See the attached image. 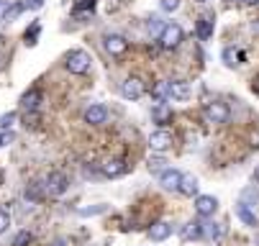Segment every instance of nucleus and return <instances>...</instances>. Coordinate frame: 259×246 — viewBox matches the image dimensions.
I'll return each instance as SVG.
<instances>
[{
    "mask_svg": "<svg viewBox=\"0 0 259 246\" xmlns=\"http://www.w3.org/2000/svg\"><path fill=\"white\" fill-rule=\"evenodd\" d=\"M90 67H93V57H90L85 49H72V52H67V57H64V69H67L69 75H88Z\"/></svg>",
    "mask_w": 259,
    "mask_h": 246,
    "instance_id": "nucleus-1",
    "label": "nucleus"
},
{
    "mask_svg": "<svg viewBox=\"0 0 259 246\" xmlns=\"http://www.w3.org/2000/svg\"><path fill=\"white\" fill-rule=\"evenodd\" d=\"M203 118H205L208 123L224 126V123H229V118H231V111H229V105H226V103L213 100V103H208L205 108H203Z\"/></svg>",
    "mask_w": 259,
    "mask_h": 246,
    "instance_id": "nucleus-2",
    "label": "nucleus"
},
{
    "mask_svg": "<svg viewBox=\"0 0 259 246\" xmlns=\"http://www.w3.org/2000/svg\"><path fill=\"white\" fill-rule=\"evenodd\" d=\"M185 39V33H182V26L180 23H167L164 31L159 33V44L162 49H177Z\"/></svg>",
    "mask_w": 259,
    "mask_h": 246,
    "instance_id": "nucleus-3",
    "label": "nucleus"
},
{
    "mask_svg": "<svg viewBox=\"0 0 259 246\" xmlns=\"http://www.w3.org/2000/svg\"><path fill=\"white\" fill-rule=\"evenodd\" d=\"M67 187H69V180H67V174H64V172H49V174H47L44 190H47L49 195L59 198V195L67 192Z\"/></svg>",
    "mask_w": 259,
    "mask_h": 246,
    "instance_id": "nucleus-4",
    "label": "nucleus"
},
{
    "mask_svg": "<svg viewBox=\"0 0 259 246\" xmlns=\"http://www.w3.org/2000/svg\"><path fill=\"white\" fill-rule=\"evenodd\" d=\"M175 144V136H172V131H167V128H157V131H152L149 133V149L152 152H167L169 146Z\"/></svg>",
    "mask_w": 259,
    "mask_h": 246,
    "instance_id": "nucleus-5",
    "label": "nucleus"
},
{
    "mask_svg": "<svg viewBox=\"0 0 259 246\" xmlns=\"http://www.w3.org/2000/svg\"><path fill=\"white\" fill-rule=\"evenodd\" d=\"M121 95H123L126 100H141V97L146 95L144 80H141V77H126V80L121 82Z\"/></svg>",
    "mask_w": 259,
    "mask_h": 246,
    "instance_id": "nucleus-6",
    "label": "nucleus"
},
{
    "mask_svg": "<svg viewBox=\"0 0 259 246\" xmlns=\"http://www.w3.org/2000/svg\"><path fill=\"white\" fill-rule=\"evenodd\" d=\"M103 46L110 57H123L128 52V41L121 36V33H108V36L103 39Z\"/></svg>",
    "mask_w": 259,
    "mask_h": 246,
    "instance_id": "nucleus-7",
    "label": "nucleus"
},
{
    "mask_svg": "<svg viewBox=\"0 0 259 246\" xmlns=\"http://www.w3.org/2000/svg\"><path fill=\"white\" fill-rule=\"evenodd\" d=\"M82 118H85V123H90V126H103V123L108 121V108H105L103 103H93V105H88V108H85Z\"/></svg>",
    "mask_w": 259,
    "mask_h": 246,
    "instance_id": "nucleus-8",
    "label": "nucleus"
},
{
    "mask_svg": "<svg viewBox=\"0 0 259 246\" xmlns=\"http://www.w3.org/2000/svg\"><path fill=\"white\" fill-rule=\"evenodd\" d=\"M215 210H218V198H213V195H198L195 198V213L200 218H210Z\"/></svg>",
    "mask_w": 259,
    "mask_h": 246,
    "instance_id": "nucleus-9",
    "label": "nucleus"
},
{
    "mask_svg": "<svg viewBox=\"0 0 259 246\" xmlns=\"http://www.w3.org/2000/svg\"><path fill=\"white\" fill-rule=\"evenodd\" d=\"M128 172V164L123 159H108L100 164V174L103 177H121V174Z\"/></svg>",
    "mask_w": 259,
    "mask_h": 246,
    "instance_id": "nucleus-10",
    "label": "nucleus"
},
{
    "mask_svg": "<svg viewBox=\"0 0 259 246\" xmlns=\"http://www.w3.org/2000/svg\"><path fill=\"white\" fill-rule=\"evenodd\" d=\"M180 182H182V172L180 169H164L162 174H159V185L164 187V190H172V192H180Z\"/></svg>",
    "mask_w": 259,
    "mask_h": 246,
    "instance_id": "nucleus-11",
    "label": "nucleus"
},
{
    "mask_svg": "<svg viewBox=\"0 0 259 246\" xmlns=\"http://www.w3.org/2000/svg\"><path fill=\"white\" fill-rule=\"evenodd\" d=\"M152 118L154 123H159V128H164L167 123H172L175 113H172V105L169 103H154V108H152Z\"/></svg>",
    "mask_w": 259,
    "mask_h": 246,
    "instance_id": "nucleus-12",
    "label": "nucleus"
},
{
    "mask_svg": "<svg viewBox=\"0 0 259 246\" xmlns=\"http://www.w3.org/2000/svg\"><path fill=\"white\" fill-rule=\"evenodd\" d=\"M236 218L244 223V226H251V228H256L259 226V218H256V213H254V210L241 200V203H236Z\"/></svg>",
    "mask_w": 259,
    "mask_h": 246,
    "instance_id": "nucleus-13",
    "label": "nucleus"
},
{
    "mask_svg": "<svg viewBox=\"0 0 259 246\" xmlns=\"http://www.w3.org/2000/svg\"><path fill=\"white\" fill-rule=\"evenodd\" d=\"M41 90L39 87H31V90H26L23 95H21V108L23 111H36L39 108V103H41Z\"/></svg>",
    "mask_w": 259,
    "mask_h": 246,
    "instance_id": "nucleus-14",
    "label": "nucleus"
},
{
    "mask_svg": "<svg viewBox=\"0 0 259 246\" xmlns=\"http://www.w3.org/2000/svg\"><path fill=\"white\" fill-rule=\"evenodd\" d=\"M146 236H149L152 241H167V238L172 236V226H169L167 221H157L149 231H146Z\"/></svg>",
    "mask_w": 259,
    "mask_h": 246,
    "instance_id": "nucleus-15",
    "label": "nucleus"
},
{
    "mask_svg": "<svg viewBox=\"0 0 259 246\" xmlns=\"http://www.w3.org/2000/svg\"><path fill=\"white\" fill-rule=\"evenodd\" d=\"M169 97H172V100H188V97H190V82L172 80V82H169Z\"/></svg>",
    "mask_w": 259,
    "mask_h": 246,
    "instance_id": "nucleus-16",
    "label": "nucleus"
},
{
    "mask_svg": "<svg viewBox=\"0 0 259 246\" xmlns=\"http://www.w3.org/2000/svg\"><path fill=\"white\" fill-rule=\"evenodd\" d=\"M198 177H193V174H182V182H180V192L188 195V198H198Z\"/></svg>",
    "mask_w": 259,
    "mask_h": 246,
    "instance_id": "nucleus-17",
    "label": "nucleus"
},
{
    "mask_svg": "<svg viewBox=\"0 0 259 246\" xmlns=\"http://www.w3.org/2000/svg\"><path fill=\"white\" fill-rule=\"evenodd\" d=\"M195 33H198V39L200 41H208L213 36V18H198L195 23Z\"/></svg>",
    "mask_w": 259,
    "mask_h": 246,
    "instance_id": "nucleus-18",
    "label": "nucleus"
},
{
    "mask_svg": "<svg viewBox=\"0 0 259 246\" xmlns=\"http://www.w3.org/2000/svg\"><path fill=\"white\" fill-rule=\"evenodd\" d=\"M44 185H39V182H31V185H26V190H23V198L28 200V203H39L41 198H44Z\"/></svg>",
    "mask_w": 259,
    "mask_h": 246,
    "instance_id": "nucleus-19",
    "label": "nucleus"
},
{
    "mask_svg": "<svg viewBox=\"0 0 259 246\" xmlns=\"http://www.w3.org/2000/svg\"><path fill=\"white\" fill-rule=\"evenodd\" d=\"M182 238L190 241V238H203V221H190L182 231Z\"/></svg>",
    "mask_w": 259,
    "mask_h": 246,
    "instance_id": "nucleus-20",
    "label": "nucleus"
},
{
    "mask_svg": "<svg viewBox=\"0 0 259 246\" xmlns=\"http://www.w3.org/2000/svg\"><path fill=\"white\" fill-rule=\"evenodd\" d=\"M152 97H154L157 103H167V100H169V82H167V80H159V82L152 87Z\"/></svg>",
    "mask_w": 259,
    "mask_h": 246,
    "instance_id": "nucleus-21",
    "label": "nucleus"
},
{
    "mask_svg": "<svg viewBox=\"0 0 259 246\" xmlns=\"http://www.w3.org/2000/svg\"><path fill=\"white\" fill-rule=\"evenodd\" d=\"M39 33H41V23H39V21H33V23H31V28L23 33L26 46H36V44H39Z\"/></svg>",
    "mask_w": 259,
    "mask_h": 246,
    "instance_id": "nucleus-22",
    "label": "nucleus"
},
{
    "mask_svg": "<svg viewBox=\"0 0 259 246\" xmlns=\"http://www.w3.org/2000/svg\"><path fill=\"white\" fill-rule=\"evenodd\" d=\"M221 233H224V228H221L218 223H213V221H203V238L215 241V238H221Z\"/></svg>",
    "mask_w": 259,
    "mask_h": 246,
    "instance_id": "nucleus-23",
    "label": "nucleus"
},
{
    "mask_svg": "<svg viewBox=\"0 0 259 246\" xmlns=\"http://www.w3.org/2000/svg\"><path fill=\"white\" fill-rule=\"evenodd\" d=\"M108 210V205H90V208H77V216H82V218H90V216H103Z\"/></svg>",
    "mask_w": 259,
    "mask_h": 246,
    "instance_id": "nucleus-24",
    "label": "nucleus"
},
{
    "mask_svg": "<svg viewBox=\"0 0 259 246\" xmlns=\"http://www.w3.org/2000/svg\"><path fill=\"white\" fill-rule=\"evenodd\" d=\"M23 11H26V6H23V3H11V6L6 8V13H3V18H6L8 23H11V21H16V18H18V16L23 13Z\"/></svg>",
    "mask_w": 259,
    "mask_h": 246,
    "instance_id": "nucleus-25",
    "label": "nucleus"
},
{
    "mask_svg": "<svg viewBox=\"0 0 259 246\" xmlns=\"http://www.w3.org/2000/svg\"><path fill=\"white\" fill-rule=\"evenodd\" d=\"M95 3H98V0H77V3H75V16H80V13H93V11H95Z\"/></svg>",
    "mask_w": 259,
    "mask_h": 246,
    "instance_id": "nucleus-26",
    "label": "nucleus"
},
{
    "mask_svg": "<svg viewBox=\"0 0 259 246\" xmlns=\"http://www.w3.org/2000/svg\"><path fill=\"white\" fill-rule=\"evenodd\" d=\"M16 121H18V113H16V111L3 113V116H0V131H8V128H11Z\"/></svg>",
    "mask_w": 259,
    "mask_h": 246,
    "instance_id": "nucleus-27",
    "label": "nucleus"
},
{
    "mask_svg": "<svg viewBox=\"0 0 259 246\" xmlns=\"http://www.w3.org/2000/svg\"><path fill=\"white\" fill-rule=\"evenodd\" d=\"M164 169H169V167H167V162H164L162 157H152V159H149V172H154V174H162Z\"/></svg>",
    "mask_w": 259,
    "mask_h": 246,
    "instance_id": "nucleus-28",
    "label": "nucleus"
},
{
    "mask_svg": "<svg viewBox=\"0 0 259 246\" xmlns=\"http://www.w3.org/2000/svg\"><path fill=\"white\" fill-rule=\"evenodd\" d=\"M164 26H167V23H162V18H159V16H152L149 21H146V28H149V33H162V31H164Z\"/></svg>",
    "mask_w": 259,
    "mask_h": 246,
    "instance_id": "nucleus-29",
    "label": "nucleus"
},
{
    "mask_svg": "<svg viewBox=\"0 0 259 246\" xmlns=\"http://www.w3.org/2000/svg\"><path fill=\"white\" fill-rule=\"evenodd\" d=\"M33 241V233L31 231H18L16 238H13V246H28Z\"/></svg>",
    "mask_w": 259,
    "mask_h": 246,
    "instance_id": "nucleus-30",
    "label": "nucleus"
},
{
    "mask_svg": "<svg viewBox=\"0 0 259 246\" xmlns=\"http://www.w3.org/2000/svg\"><path fill=\"white\" fill-rule=\"evenodd\" d=\"M8 226H11V216H8V210L0 208V233H6Z\"/></svg>",
    "mask_w": 259,
    "mask_h": 246,
    "instance_id": "nucleus-31",
    "label": "nucleus"
},
{
    "mask_svg": "<svg viewBox=\"0 0 259 246\" xmlns=\"http://www.w3.org/2000/svg\"><path fill=\"white\" fill-rule=\"evenodd\" d=\"M159 6H162L164 13H172V11L180 8V0H159Z\"/></svg>",
    "mask_w": 259,
    "mask_h": 246,
    "instance_id": "nucleus-32",
    "label": "nucleus"
},
{
    "mask_svg": "<svg viewBox=\"0 0 259 246\" xmlns=\"http://www.w3.org/2000/svg\"><path fill=\"white\" fill-rule=\"evenodd\" d=\"M234 59H236V52H234V49H224V64H226V67H234V64H236Z\"/></svg>",
    "mask_w": 259,
    "mask_h": 246,
    "instance_id": "nucleus-33",
    "label": "nucleus"
},
{
    "mask_svg": "<svg viewBox=\"0 0 259 246\" xmlns=\"http://www.w3.org/2000/svg\"><path fill=\"white\" fill-rule=\"evenodd\" d=\"M13 141V133L11 131H3V133H0V146H8Z\"/></svg>",
    "mask_w": 259,
    "mask_h": 246,
    "instance_id": "nucleus-34",
    "label": "nucleus"
},
{
    "mask_svg": "<svg viewBox=\"0 0 259 246\" xmlns=\"http://www.w3.org/2000/svg\"><path fill=\"white\" fill-rule=\"evenodd\" d=\"M23 6H26V8H31V11H39V8L44 6V0H26Z\"/></svg>",
    "mask_w": 259,
    "mask_h": 246,
    "instance_id": "nucleus-35",
    "label": "nucleus"
},
{
    "mask_svg": "<svg viewBox=\"0 0 259 246\" xmlns=\"http://www.w3.org/2000/svg\"><path fill=\"white\" fill-rule=\"evenodd\" d=\"M254 180L259 182V164H256V169H254Z\"/></svg>",
    "mask_w": 259,
    "mask_h": 246,
    "instance_id": "nucleus-36",
    "label": "nucleus"
},
{
    "mask_svg": "<svg viewBox=\"0 0 259 246\" xmlns=\"http://www.w3.org/2000/svg\"><path fill=\"white\" fill-rule=\"evenodd\" d=\"M259 3V0H246V6H256Z\"/></svg>",
    "mask_w": 259,
    "mask_h": 246,
    "instance_id": "nucleus-37",
    "label": "nucleus"
},
{
    "mask_svg": "<svg viewBox=\"0 0 259 246\" xmlns=\"http://www.w3.org/2000/svg\"><path fill=\"white\" fill-rule=\"evenodd\" d=\"M0 182H3V172H0Z\"/></svg>",
    "mask_w": 259,
    "mask_h": 246,
    "instance_id": "nucleus-38",
    "label": "nucleus"
},
{
    "mask_svg": "<svg viewBox=\"0 0 259 246\" xmlns=\"http://www.w3.org/2000/svg\"><path fill=\"white\" fill-rule=\"evenodd\" d=\"M198 3H208V0H198Z\"/></svg>",
    "mask_w": 259,
    "mask_h": 246,
    "instance_id": "nucleus-39",
    "label": "nucleus"
},
{
    "mask_svg": "<svg viewBox=\"0 0 259 246\" xmlns=\"http://www.w3.org/2000/svg\"><path fill=\"white\" fill-rule=\"evenodd\" d=\"M236 3H246V0H236Z\"/></svg>",
    "mask_w": 259,
    "mask_h": 246,
    "instance_id": "nucleus-40",
    "label": "nucleus"
},
{
    "mask_svg": "<svg viewBox=\"0 0 259 246\" xmlns=\"http://www.w3.org/2000/svg\"><path fill=\"white\" fill-rule=\"evenodd\" d=\"M0 8H3V0H0Z\"/></svg>",
    "mask_w": 259,
    "mask_h": 246,
    "instance_id": "nucleus-41",
    "label": "nucleus"
},
{
    "mask_svg": "<svg viewBox=\"0 0 259 246\" xmlns=\"http://www.w3.org/2000/svg\"><path fill=\"white\" fill-rule=\"evenodd\" d=\"M256 31H259V23H256Z\"/></svg>",
    "mask_w": 259,
    "mask_h": 246,
    "instance_id": "nucleus-42",
    "label": "nucleus"
}]
</instances>
